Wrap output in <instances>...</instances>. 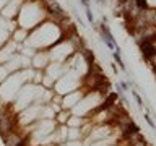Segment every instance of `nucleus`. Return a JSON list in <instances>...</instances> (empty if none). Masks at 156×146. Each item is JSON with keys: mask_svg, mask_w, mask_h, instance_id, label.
<instances>
[{"mask_svg": "<svg viewBox=\"0 0 156 146\" xmlns=\"http://www.w3.org/2000/svg\"><path fill=\"white\" fill-rule=\"evenodd\" d=\"M101 36H103V39H104V42H106L107 47L109 49H116V39H114L112 33H111L109 28H107L104 23L101 24Z\"/></svg>", "mask_w": 156, "mask_h": 146, "instance_id": "obj_1", "label": "nucleus"}, {"mask_svg": "<svg viewBox=\"0 0 156 146\" xmlns=\"http://www.w3.org/2000/svg\"><path fill=\"white\" fill-rule=\"evenodd\" d=\"M141 52H143V55L146 58H151L156 55V46L153 44V41L151 39H145L143 42H141Z\"/></svg>", "mask_w": 156, "mask_h": 146, "instance_id": "obj_2", "label": "nucleus"}, {"mask_svg": "<svg viewBox=\"0 0 156 146\" xmlns=\"http://www.w3.org/2000/svg\"><path fill=\"white\" fill-rule=\"evenodd\" d=\"M112 57H114V60H116L117 64H119V67L122 68V70H125V65H124L122 58H120V55H119V50H117V52H114V54H112Z\"/></svg>", "mask_w": 156, "mask_h": 146, "instance_id": "obj_3", "label": "nucleus"}, {"mask_svg": "<svg viewBox=\"0 0 156 146\" xmlns=\"http://www.w3.org/2000/svg\"><path fill=\"white\" fill-rule=\"evenodd\" d=\"M86 18H88V21L89 23H93V13H91V8H89V7H86Z\"/></svg>", "mask_w": 156, "mask_h": 146, "instance_id": "obj_4", "label": "nucleus"}, {"mask_svg": "<svg viewBox=\"0 0 156 146\" xmlns=\"http://www.w3.org/2000/svg\"><path fill=\"white\" fill-rule=\"evenodd\" d=\"M135 3H137L138 8H145L146 7V0H135Z\"/></svg>", "mask_w": 156, "mask_h": 146, "instance_id": "obj_5", "label": "nucleus"}, {"mask_svg": "<svg viewBox=\"0 0 156 146\" xmlns=\"http://www.w3.org/2000/svg\"><path fill=\"white\" fill-rule=\"evenodd\" d=\"M145 119H146V122L150 123V127H151V128H155V123H153V120H151L150 117H148V115H145Z\"/></svg>", "mask_w": 156, "mask_h": 146, "instance_id": "obj_6", "label": "nucleus"}, {"mask_svg": "<svg viewBox=\"0 0 156 146\" xmlns=\"http://www.w3.org/2000/svg\"><path fill=\"white\" fill-rule=\"evenodd\" d=\"M80 2L83 3V7H85V8H86V7H89V0H80Z\"/></svg>", "mask_w": 156, "mask_h": 146, "instance_id": "obj_7", "label": "nucleus"}, {"mask_svg": "<svg viewBox=\"0 0 156 146\" xmlns=\"http://www.w3.org/2000/svg\"><path fill=\"white\" fill-rule=\"evenodd\" d=\"M16 146H25V141H21V143H18Z\"/></svg>", "mask_w": 156, "mask_h": 146, "instance_id": "obj_8", "label": "nucleus"}, {"mask_svg": "<svg viewBox=\"0 0 156 146\" xmlns=\"http://www.w3.org/2000/svg\"><path fill=\"white\" fill-rule=\"evenodd\" d=\"M98 2H99V3H103V2H104V0H98Z\"/></svg>", "mask_w": 156, "mask_h": 146, "instance_id": "obj_9", "label": "nucleus"}]
</instances>
